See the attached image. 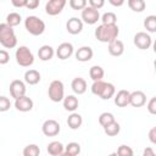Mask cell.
I'll return each mask as SVG.
<instances>
[{"label":"cell","mask_w":156,"mask_h":156,"mask_svg":"<svg viewBox=\"0 0 156 156\" xmlns=\"http://www.w3.org/2000/svg\"><path fill=\"white\" fill-rule=\"evenodd\" d=\"M117 156H130V155H134L133 154V149L128 145H121L118 146L117 149Z\"/></svg>","instance_id":"obj_36"},{"label":"cell","mask_w":156,"mask_h":156,"mask_svg":"<svg viewBox=\"0 0 156 156\" xmlns=\"http://www.w3.org/2000/svg\"><path fill=\"white\" fill-rule=\"evenodd\" d=\"M71 88H72V90H73L74 94L82 95V94H84V93L87 91L88 85H87V82H85L84 78H82V77H76V78L72 80V83H71Z\"/></svg>","instance_id":"obj_18"},{"label":"cell","mask_w":156,"mask_h":156,"mask_svg":"<svg viewBox=\"0 0 156 156\" xmlns=\"http://www.w3.org/2000/svg\"><path fill=\"white\" fill-rule=\"evenodd\" d=\"M107 156H117V154H116V152H112V154H110V155H107Z\"/></svg>","instance_id":"obj_46"},{"label":"cell","mask_w":156,"mask_h":156,"mask_svg":"<svg viewBox=\"0 0 156 156\" xmlns=\"http://www.w3.org/2000/svg\"><path fill=\"white\" fill-rule=\"evenodd\" d=\"M127 5L134 12H143L146 7V2L144 0H128Z\"/></svg>","instance_id":"obj_25"},{"label":"cell","mask_w":156,"mask_h":156,"mask_svg":"<svg viewBox=\"0 0 156 156\" xmlns=\"http://www.w3.org/2000/svg\"><path fill=\"white\" fill-rule=\"evenodd\" d=\"M73 52H74V48H73V45L71 44V43H61L58 46H57V49H56V51H55V54H56V56L60 58V60H67V58H69L72 55H73Z\"/></svg>","instance_id":"obj_11"},{"label":"cell","mask_w":156,"mask_h":156,"mask_svg":"<svg viewBox=\"0 0 156 156\" xmlns=\"http://www.w3.org/2000/svg\"><path fill=\"white\" fill-rule=\"evenodd\" d=\"M133 43L138 49L147 50L152 44V39L150 34H147L146 32H138L133 38Z\"/></svg>","instance_id":"obj_7"},{"label":"cell","mask_w":156,"mask_h":156,"mask_svg":"<svg viewBox=\"0 0 156 156\" xmlns=\"http://www.w3.org/2000/svg\"><path fill=\"white\" fill-rule=\"evenodd\" d=\"M80 20L83 23H87V24H95L98 23V21L100 20V12L95 9H91L90 6H85L83 10H82V13H80Z\"/></svg>","instance_id":"obj_6"},{"label":"cell","mask_w":156,"mask_h":156,"mask_svg":"<svg viewBox=\"0 0 156 156\" xmlns=\"http://www.w3.org/2000/svg\"><path fill=\"white\" fill-rule=\"evenodd\" d=\"M68 5L72 10H83L88 5V2L85 0H69Z\"/></svg>","instance_id":"obj_35"},{"label":"cell","mask_w":156,"mask_h":156,"mask_svg":"<svg viewBox=\"0 0 156 156\" xmlns=\"http://www.w3.org/2000/svg\"><path fill=\"white\" fill-rule=\"evenodd\" d=\"M11 4H12L15 7H26L27 0H12Z\"/></svg>","instance_id":"obj_43"},{"label":"cell","mask_w":156,"mask_h":156,"mask_svg":"<svg viewBox=\"0 0 156 156\" xmlns=\"http://www.w3.org/2000/svg\"><path fill=\"white\" fill-rule=\"evenodd\" d=\"M146 104V95L141 90H135L129 95V105L133 107H141Z\"/></svg>","instance_id":"obj_14"},{"label":"cell","mask_w":156,"mask_h":156,"mask_svg":"<svg viewBox=\"0 0 156 156\" xmlns=\"http://www.w3.org/2000/svg\"><path fill=\"white\" fill-rule=\"evenodd\" d=\"M149 140L151 144H156V127H152L149 132Z\"/></svg>","instance_id":"obj_42"},{"label":"cell","mask_w":156,"mask_h":156,"mask_svg":"<svg viewBox=\"0 0 156 156\" xmlns=\"http://www.w3.org/2000/svg\"><path fill=\"white\" fill-rule=\"evenodd\" d=\"M62 104H63V108H65L66 111L74 112V111L78 108L79 101H78V98H77L76 95H67V96L63 98Z\"/></svg>","instance_id":"obj_19"},{"label":"cell","mask_w":156,"mask_h":156,"mask_svg":"<svg viewBox=\"0 0 156 156\" xmlns=\"http://www.w3.org/2000/svg\"><path fill=\"white\" fill-rule=\"evenodd\" d=\"M119 130H121V126H119V123L118 122H112V123H110L108 126H106V127H104V132H105V134L107 135V136H116L118 133H119Z\"/></svg>","instance_id":"obj_30"},{"label":"cell","mask_w":156,"mask_h":156,"mask_svg":"<svg viewBox=\"0 0 156 156\" xmlns=\"http://www.w3.org/2000/svg\"><path fill=\"white\" fill-rule=\"evenodd\" d=\"M65 152L68 154L69 156H79V154H80V145L78 143H76V141L68 143L65 146Z\"/></svg>","instance_id":"obj_31"},{"label":"cell","mask_w":156,"mask_h":156,"mask_svg":"<svg viewBox=\"0 0 156 156\" xmlns=\"http://www.w3.org/2000/svg\"><path fill=\"white\" fill-rule=\"evenodd\" d=\"M9 90H10L11 98H13L16 100V99H18L21 96H24L27 89H26V84H24L23 80H21V79H13L10 83Z\"/></svg>","instance_id":"obj_8"},{"label":"cell","mask_w":156,"mask_h":156,"mask_svg":"<svg viewBox=\"0 0 156 156\" xmlns=\"http://www.w3.org/2000/svg\"><path fill=\"white\" fill-rule=\"evenodd\" d=\"M10 61V54L5 49H0V65H6Z\"/></svg>","instance_id":"obj_39"},{"label":"cell","mask_w":156,"mask_h":156,"mask_svg":"<svg viewBox=\"0 0 156 156\" xmlns=\"http://www.w3.org/2000/svg\"><path fill=\"white\" fill-rule=\"evenodd\" d=\"M82 124H83V117H82L79 113L72 112V113L68 116V118H67V126H68L71 129L76 130V129H78V128H80Z\"/></svg>","instance_id":"obj_23"},{"label":"cell","mask_w":156,"mask_h":156,"mask_svg":"<svg viewBox=\"0 0 156 156\" xmlns=\"http://www.w3.org/2000/svg\"><path fill=\"white\" fill-rule=\"evenodd\" d=\"M105 84H106V82H104V80L93 82L91 88H90L91 93H93L94 95H96V96H100L101 93H102V90H104V88H105Z\"/></svg>","instance_id":"obj_34"},{"label":"cell","mask_w":156,"mask_h":156,"mask_svg":"<svg viewBox=\"0 0 156 156\" xmlns=\"http://www.w3.org/2000/svg\"><path fill=\"white\" fill-rule=\"evenodd\" d=\"M100 20H101V24H105V26L117 24V16L115 12H105Z\"/></svg>","instance_id":"obj_29"},{"label":"cell","mask_w":156,"mask_h":156,"mask_svg":"<svg viewBox=\"0 0 156 156\" xmlns=\"http://www.w3.org/2000/svg\"><path fill=\"white\" fill-rule=\"evenodd\" d=\"M146 108L151 115H156V96H152L149 100V102L146 105Z\"/></svg>","instance_id":"obj_38"},{"label":"cell","mask_w":156,"mask_h":156,"mask_svg":"<svg viewBox=\"0 0 156 156\" xmlns=\"http://www.w3.org/2000/svg\"><path fill=\"white\" fill-rule=\"evenodd\" d=\"M10 107H11L10 99L4 96V95H1L0 96V112H6V111L10 110Z\"/></svg>","instance_id":"obj_37"},{"label":"cell","mask_w":156,"mask_h":156,"mask_svg":"<svg viewBox=\"0 0 156 156\" xmlns=\"http://www.w3.org/2000/svg\"><path fill=\"white\" fill-rule=\"evenodd\" d=\"M93 49L90 46H80L79 49H77V51L74 52L76 60L79 62H88L93 58Z\"/></svg>","instance_id":"obj_15"},{"label":"cell","mask_w":156,"mask_h":156,"mask_svg":"<svg viewBox=\"0 0 156 156\" xmlns=\"http://www.w3.org/2000/svg\"><path fill=\"white\" fill-rule=\"evenodd\" d=\"M107 50H108V54L111 56H115V57H118L121 55H123L124 52V44L122 40H113L111 43H108V46H107Z\"/></svg>","instance_id":"obj_16"},{"label":"cell","mask_w":156,"mask_h":156,"mask_svg":"<svg viewBox=\"0 0 156 156\" xmlns=\"http://www.w3.org/2000/svg\"><path fill=\"white\" fill-rule=\"evenodd\" d=\"M66 30L72 34V35H77L83 30V22L80 18L78 17H71L67 23H66Z\"/></svg>","instance_id":"obj_12"},{"label":"cell","mask_w":156,"mask_h":156,"mask_svg":"<svg viewBox=\"0 0 156 156\" xmlns=\"http://www.w3.org/2000/svg\"><path fill=\"white\" fill-rule=\"evenodd\" d=\"M46 151H48V154L51 155V156H60L61 154L65 152V145H63L61 141L54 140V141H51V143L48 144Z\"/></svg>","instance_id":"obj_21"},{"label":"cell","mask_w":156,"mask_h":156,"mask_svg":"<svg viewBox=\"0 0 156 156\" xmlns=\"http://www.w3.org/2000/svg\"><path fill=\"white\" fill-rule=\"evenodd\" d=\"M24 28L29 34L38 37L45 32V22L38 16L30 15V16H27L24 20Z\"/></svg>","instance_id":"obj_3"},{"label":"cell","mask_w":156,"mask_h":156,"mask_svg":"<svg viewBox=\"0 0 156 156\" xmlns=\"http://www.w3.org/2000/svg\"><path fill=\"white\" fill-rule=\"evenodd\" d=\"M130 156H134V155H130Z\"/></svg>","instance_id":"obj_48"},{"label":"cell","mask_w":156,"mask_h":156,"mask_svg":"<svg viewBox=\"0 0 156 156\" xmlns=\"http://www.w3.org/2000/svg\"><path fill=\"white\" fill-rule=\"evenodd\" d=\"M33 105H34L33 100L29 96H27V95L21 96V98L15 100V107L20 112H28V111H30L33 108Z\"/></svg>","instance_id":"obj_13"},{"label":"cell","mask_w":156,"mask_h":156,"mask_svg":"<svg viewBox=\"0 0 156 156\" xmlns=\"http://www.w3.org/2000/svg\"><path fill=\"white\" fill-rule=\"evenodd\" d=\"M144 28L146 29V33H155L156 32V16L150 15L147 17H145L144 20Z\"/></svg>","instance_id":"obj_26"},{"label":"cell","mask_w":156,"mask_h":156,"mask_svg":"<svg viewBox=\"0 0 156 156\" xmlns=\"http://www.w3.org/2000/svg\"><path fill=\"white\" fill-rule=\"evenodd\" d=\"M0 44L5 49H13L17 45V37L12 27L0 23Z\"/></svg>","instance_id":"obj_2"},{"label":"cell","mask_w":156,"mask_h":156,"mask_svg":"<svg viewBox=\"0 0 156 156\" xmlns=\"http://www.w3.org/2000/svg\"><path fill=\"white\" fill-rule=\"evenodd\" d=\"M41 76L39 73V71L37 69H28L24 73V83L29 84V85H35L40 82Z\"/></svg>","instance_id":"obj_22"},{"label":"cell","mask_w":156,"mask_h":156,"mask_svg":"<svg viewBox=\"0 0 156 156\" xmlns=\"http://www.w3.org/2000/svg\"><path fill=\"white\" fill-rule=\"evenodd\" d=\"M105 5V1L104 0H89V5L91 9H95V10H100L102 6Z\"/></svg>","instance_id":"obj_40"},{"label":"cell","mask_w":156,"mask_h":156,"mask_svg":"<svg viewBox=\"0 0 156 156\" xmlns=\"http://www.w3.org/2000/svg\"><path fill=\"white\" fill-rule=\"evenodd\" d=\"M129 95H130V93L126 89L117 91V94H115V96H113L115 105L118 107H126L127 105H129Z\"/></svg>","instance_id":"obj_17"},{"label":"cell","mask_w":156,"mask_h":156,"mask_svg":"<svg viewBox=\"0 0 156 156\" xmlns=\"http://www.w3.org/2000/svg\"><path fill=\"white\" fill-rule=\"evenodd\" d=\"M15 58L21 67H29L34 63V55L30 51V49L26 45H21L16 49Z\"/></svg>","instance_id":"obj_4"},{"label":"cell","mask_w":156,"mask_h":156,"mask_svg":"<svg viewBox=\"0 0 156 156\" xmlns=\"http://www.w3.org/2000/svg\"><path fill=\"white\" fill-rule=\"evenodd\" d=\"M61 130L60 123L55 119H46L41 126V132L46 136H56Z\"/></svg>","instance_id":"obj_9"},{"label":"cell","mask_w":156,"mask_h":156,"mask_svg":"<svg viewBox=\"0 0 156 156\" xmlns=\"http://www.w3.org/2000/svg\"><path fill=\"white\" fill-rule=\"evenodd\" d=\"M141 156H156V154H155V151H154V149L152 147H145L144 149V151H143V155Z\"/></svg>","instance_id":"obj_44"},{"label":"cell","mask_w":156,"mask_h":156,"mask_svg":"<svg viewBox=\"0 0 156 156\" xmlns=\"http://www.w3.org/2000/svg\"><path fill=\"white\" fill-rule=\"evenodd\" d=\"M115 94H116V88H115V85H113L112 83H107V82H106L105 88H104V90H102V93H101V95H100L99 98L102 99V100H108V99L113 98Z\"/></svg>","instance_id":"obj_27"},{"label":"cell","mask_w":156,"mask_h":156,"mask_svg":"<svg viewBox=\"0 0 156 156\" xmlns=\"http://www.w3.org/2000/svg\"><path fill=\"white\" fill-rule=\"evenodd\" d=\"M118 34H119V28H118L117 24H115V26L100 24V26L96 27V29H95V32H94L95 38H96L99 41L106 43V44H108V43L116 40L117 37H118Z\"/></svg>","instance_id":"obj_1"},{"label":"cell","mask_w":156,"mask_h":156,"mask_svg":"<svg viewBox=\"0 0 156 156\" xmlns=\"http://www.w3.org/2000/svg\"><path fill=\"white\" fill-rule=\"evenodd\" d=\"M108 2H110L112 6H116V7H119V6H122V5L124 4L123 0H108Z\"/></svg>","instance_id":"obj_45"},{"label":"cell","mask_w":156,"mask_h":156,"mask_svg":"<svg viewBox=\"0 0 156 156\" xmlns=\"http://www.w3.org/2000/svg\"><path fill=\"white\" fill-rule=\"evenodd\" d=\"M55 55V50L51 45H43L38 50V57L40 61H50Z\"/></svg>","instance_id":"obj_20"},{"label":"cell","mask_w":156,"mask_h":156,"mask_svg":"<svg viewBox=\"0 0 156 156\" xmlns=\"http://www.w3.org/2000/svg\"><path fill=\"white\" fill-rule=\"evenodd\" d=\"M21 22H22V17H21V15L18 12H10L6 16V22L5 23L13 28V27L18 26Z\"/></svg>","instance_id":"obj_28"},{"label":"cell","mask_w":156,"mask_h":156,"mask_svg":"<svg viewBox=\"0 0 156 156\" xmlns=\"http://www.w3.org/2000/svg\"><path fill=\"white\" fill-rule=\"evenodd\" d=\"M39 4H40L39 0H27L26 9H28V10H35L39 6Z\"/></svg>","instance_id":"obj_41"},{"label":"cell","mask_w":156,"mask_h":156,"mask_svg":"<svg viewBox=\"0 0 156 156\" xmlns=\"http://www.w3.org/2000/svg\"><path fill=\"white\" fill-rule=\"evenodd\" d=\"M66 6V0H49L45 4V12L49 16H56L62 12Z\"/></svg>","instance_id":"obj_10"},{"label":"cell","mask_w":156,"mask_h":156,"mask_svg":"<svg viewBox=\"0 0 156 156\" xmlns=\"http://www.w3.org/2000/svg\"><path fill=\"white\" fill-rule=\"evenodd\" d=\"M105 76V71L101 66H98V65H94L90 67L89 69V77L93 82H98V80H102Z\"/></svg>","instance_id":"obj_24"},{"label":"cell","mask_w":156,"mask_h":156,"mask_svg":"<svg viewBox=\"0 0 156 156\" xmlns=\"http://www.w3.org/2000/svg\"><path fill=\"white\" fill-rule=\"evenodd\" d=\"M60 156H69V155H68V154H66V152H63V154H61Z\"/></svg>","instance_id":"obj_47"},{"label":"cell","mask_w":156,"mask_h":156,"mask_svg":"<svg viewBox=\"0 0 156 156\" xmlns=\"http://www.w3.org/2000/svg\"><path fill=\"white\" fill-rule=\"evenodd\" d=\"M22 155L23 156H39L40 155V147L37 144H28L27 146H24Z\"/></svg>","instance_id":"obj_32"},{"label":"cell","mask_w":156,"mask_h":156,"mask_svg":"<svg viewBox=\"0 0 156 156\" xmlns=\"http://www.w3.org/2000/svg\"><path fill=\"white\" fill-rule=\"evenodd\" d=\"M116 119H115V116L111 113V112H102L100 116H99V123H100V126L104 128V127H106V126H108L110 123H112V122H115Z\"/></svg>","instance_id":"obj_33"},{"label":"cell","mask_w":156,"mask_h":156,"mask_svg":"<svg viewBox=\"0 0 156 156\" xmlns=\"http://www.w3.org/2000/svg\"><path fill=\"white\" fill-rule=\"evenodd\" d=\"M48 95H49V99L52 101V102H60L63 100L65 98V87H63V83L58 79H55L50 83L49 85V89H48Z\"/></svg>","instance_id":"obj_5"}]
</instances>
